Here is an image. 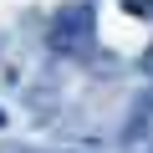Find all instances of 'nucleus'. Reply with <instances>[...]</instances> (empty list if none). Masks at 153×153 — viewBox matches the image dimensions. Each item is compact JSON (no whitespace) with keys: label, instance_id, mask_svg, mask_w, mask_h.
Instances as JSON below:
<instances>
[{"label":"nucleus","instance_id":"f257e3e1","mask_svg":"<svg viewBox=\"0 0 153 153\" xmlns=\"http://www.w3.org/2000/svg\"><path fill=\"white\" fill-rule=\"evenodd\" d=\"M51 46L61 56L92 51V5H61L56 21H51Z\"/></svg>","mask_w":153,"mask_h":153},{"label":"nucleus","instance_id":"f03ea898","mask_svg":"<svg viewBox=\"0 0 153 153\" xmlns=\"http://www.w3.org/2000/svg\"><path fill=\"white\" fill-rule=\"evenodd\" d=\"M0 123H5V112H0Z\"/></svg>","mask_w":153,"mask_h":153}]
</instances>
